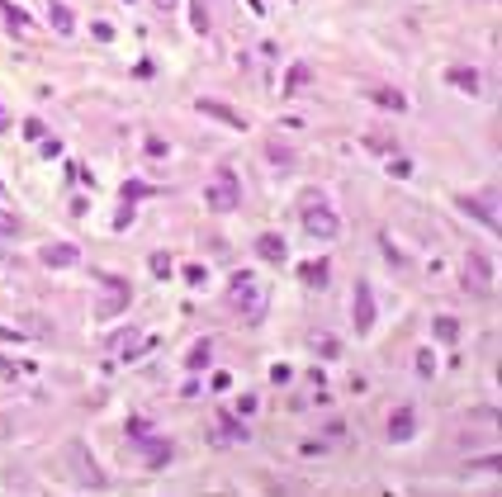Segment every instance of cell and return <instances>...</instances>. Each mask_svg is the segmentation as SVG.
<instances>
[{
  "instance_id": "6da1fadb",
  "label": "cell",
  "mask_w": 502,
  "mask_h": 497,
  "mask_svg": "<svg viewBox=\"0 0 502 497\" xmlns=\"http://www.w3.org/2000/svg\"><path fill=\"white\" fill-rule=\"evenodd\" d=\"M303 228H308V237H317V242H337V233H342V218L322 204L317 189L303 194Z\"/></svg>"
},
{
  "instance_id": "7a4b0ae2",
  "label": "cell",
  "mask_w": 502,
  "mask_h": 497,
  "mask_svg": "<svg viewBox=\"0 0 502 497\" xmlns=\"http://www.w3.org/2000/svg\"><path fill=\"white\" fill-rule=\"evenodd\" d=\"M66 464H71V474H76L81 488H110V479H105V469L91 460V450H86V440H66Z\"/></svg>"
},
{
  "instance_id": "3957f363",
  "label": "cell",
  "mask_w": 502,
  "mask_h": 497,
  "mask_svg": "<svg viewBox=\"0 0 502 497\" xmlns=\"http://www.w3.org/2000/svg\"><path fill=\"white\" fill-rule=\"evenodd\" d=\"M128 298H133L128 280L110 275V280H105V294H100V303H95V312H100V322H114V317H119V312L128 308Z\"/></svg>"
},
{
  "instance_id": "277c9868",
  "label": "cell",
  "mask_w": 502,
  "mask_h": 497,
  "mask_svg": "<svg viewBox=\"0 0 502 497\" xmlns=\"http://www.w3.org/2000/svg\"><path fill=\"white\" fill-rule=\"evenodd\" d=\"M237 204H242L237 175H233V166H223V171H218V180L209 185V209H218V214H233Z\"/></svg>"
},
{
  "instance_id": "5b68a950",
  "label": "cell",
  "mask_w": 502,
  "mask_h": 497,
  "mask_svg": "<svg viewBox=\"0 0 502 497\" xmlns=\"http://www.w3.org/2000/svg\"><path fill=\"white\" fill-rule=\"evenodd\" d=\"M147 337H142L138 327H119V332H110V337H105V356L110 360H128L133 356V351H147Z\"/></svg>"
},
{
  "instance_id": "8992f818",
  "label": "cell",
  "mask_w": 502,
  "mask_h": 497,
  "mask_svg": "<svg viewBox=\"0 0 502 497\" xmlns=\"http://www.w3.org/2000/svg\"><path fill=\"white\" fill-rule=\"evenodd\" d=\"M138 445H142V460H147V469H166V464H171V455H175V445L166 440V435H147V431H142V435H138Z\"/></svg>"
},
{
  "instance_id": "52a82bcc",
  "label": "cell",
  "mask_w": 502,
  "mask_h": 497,
  "mask_svg": "<svg viewBox=\"0 0 502 497\" xmlns=\"http://www.w3.org/2000/svg\"><path fill=\"white\" fill-rule=\"evenodd\" d=\"M488 284H493L488 261L479 256V251H469V256H465V289H469V294H488Z\"/></svg>"
},
{
  "instance_id": "ba28073f",
  "label": "cell",
  "mask_w": 502,
  "mask_h": 497,
  "mask_svg": "<svg viewBox=\"0 0 502 497\" xmlns=\"http://www.w3.org/2000/svg\"><path fill=\"white\" fill-rule=\"evenodd\" d=\"M228 303L242 308V312H256V308H261V289H256V280H251V275H237L233 289H228Z\"/></svg>"
},
{
  "instance_id": "9c48e42d",
  "label": "cell",
  "mask_w": 502,
  "mask_h": 497,
  "mask_svg": "<svg viewBox=\"0 0 502 497\" xmlns=\"http://www.w3.org/2000/svg\"><path fill=\"white\" fill-rule=\"evenodd\" d=\"M375 327V298H370V284H356V332L370 337Z\"/></svg>"
},
{
  "instance_id": "30bf717a",
  "label": "cell",
  "mask_w": 502,
  "mask_h": 497,
  "mask_svg": "<svg viewBox=\"0 0 502 497\" xmlns=\"http://www.w3.org/2000/svg\"><path fill=\"white\" fill-rule=\"evenodd\" d=\"M38 261L52 265V270H62V265H76V261H81V251L71 247V242H52V247L38 251Z\"/></svg>"
},
{
  "instance_id": "8fae6325",
  "label": "cell",
  "mask_w": 502,
  "mask_h": 497,
  "mask_svg": "<svg viewBox=\"0 0 502 497\" xmlns=\"http://www.w3.org/2000/svg\"><path fill=\"white\" fill-rule=\"evenodd\" d=\"M417 431V412L412 407H393L389 412V440H408Z\"/></svg>"
},
{
  "instance_id": "7c38bea8",
  "label": "cell",
  "mask_w": 502,
  "mask_h": 497,
  "mask_svg": "<svg viewBox=\"0 0 502 497\" xmlns=\"http://www.w3.org/2000/svg\"><path fill=\"white\" fill-rule=\"evenodd\" d=\"M199 114H209V119H218V124H228V128H247V119L237 114V109H228V105H218V100H199Z\"/></svg>"
},
{
  "instance_id": "4fadbf2b",
  "label": "cell",
  "mask_w": 502,
  "mask_h": 497,
  "mask_svg": "<svg viewBox=\"0 0 502 497\" xmlns=\"http://www.w3.org/2000/svg\"><path fill=\"white\" fill-rule=\"evenodd\" d=\"M370 105L393 109V114H408V95H398V90H389V86H379V90H370Z\"/></svg>"
},
{
  "instance_id": "5bb4252c",
  "label": "cell",
  "mask_w": 502,
  "mask_h": 497,
  "mask_svg": "<svg viewBox=\"0 0 502 497\" xmlns=\"http://www.w3.org/2000/svg\"><path fill=\"white\" fill-rule=\"evenodd\" d=\"M455 204H460V209H465L469 218H479V223H488V228H498V214H493V204L484 209V199H469V194H460Z\"/></svg>"
},
{
  "instance_id": "9a60e30c",
  "label": "cell",
  "mask_w": 502,
  "mask_h": 497,
  "mask_svg": "<svg viewBox=\"0 0 502 497\" xmlns=\"http://www.w3.org/2000/svg\"><path fill=\"white\" fill-rule=\"evenodd\" d=\"M445 81L465 86L469 95H484V81H479V71H469V66H450V71H445Z\"/></svg>"
},
{
  "instance_id": "2e32d148",
  "label": "cell",
  "mask_w": 502,
  "mask_h": 497,
  "mask_svg": "<svg viewBox=\"0 0 502 497\" xmlns=\"http://www.w3.org/2000/svg\"><path fill=\"white\" fill-rule=\"evenodd\" d=\"M256 251H261V261H275V265H280L284 261V237H275V233L256 237Z\"/></svg>"
},
{
  "instance_id": "e0dca14e",
  "label": "cell",
  "mask_w": 502,
  "mask_h": 497,
  "mask_svg": "<svg viewBox=\"0 0 502 497\" xmlns=\"http://www.w3.org/2000/svg\"><path fill=\"white\" fill-rule=\"evenodd\" d=\"M209 360H214V341H194L189 346V356H185V370H209Z\"/></svg>"
},
{
  "instance_id": "ac0fdd59",
  "label": "cell",
  "mask_w": 502,
  "mask_h": 497,
  "mask_svg": "<svg viewBox=\"0 0 502 497\" xmlns=\"http://www.w3.org/2000/svg\"><path fill=\"white\" fill-rule=\"evenodd\" d=\"M298 275H303V280L313 284V289H327V261H308V265H298Z\"/></svg>"
},
{
  "instance_id": "d6986e66",
  "label": "cell",
  "mask_w": 502,
  "mask_h": 497,
  "mask_svg": "<svg viewBox=\"0 0 502 497\" xmlns=\"http://www.w3.org/2000/svg\"><path fill=\"white\" fill-rule=\"evenodd\" d=\"M266 156L275 161V166H280V171H294V152H289L280 138H270V142H266Z\"/></svg>"
},
{
  "instance_id": "ffe728a7",
  "label": "cell",
  "mask_w": 502,
  "mask_h": 497,
  "mask_svg": "<svg viewBox=\"0 0 502 497\" xmlns=\"http://www.w3.org/2000/svg\"><path fill=\"white\" fill-rule=\"evenodd\" d=\"M0 15H5V24H10V29H29V24H33L29 10H19L15 0H0Z\"/></svg>"
},
{
  "instance_id": "44dd1931",
  "label": "cell",
  "mask_w": 502,
  "mask_h": 497,
  "mask_svg": "<svg viewBox=\"0 0 502 497\" xmlns=\"http://www.w3.org/2000/svg\"><path fill=\"white\" fill-rule=\"evenodd\" d=\"M308 341H313V351H317V356H327V360H337V356H342V341H337V337H327V332H313Z\"/></svg>"
},
{
  "instance_id": "7402d4cb",
  "label": "cell",
  "mask_w": 502,
  "mask_h": 497,
  "mask_svg": "<svg viewBox=\"0 0 502 497\" xmlns=\"http://www.w3.org/2000/svg\"><path fill=\"white\" fill-rule=\"evenodd\" d=\"M218 431H223V440H247V426L233 412H218Z\"/></svg>"
},
{
  "instance_id": "603a6c76",
  "label": "cell",
  "mask_w": 502,
  "mask_h": 497,
  "mask_svg": "<svg viewBox=\"0 0 502 497\" xmlns=\"http://www.w3.org/2000/svg\"><path fill=\"white\" fill-rule=\"evenodd\" d=\"M52 29H57V33H71V29H76V15L66 10L62 0H52Z\"/></svg>"
},
{
  "instance_id": "cb8c5ba5",
  "label": "cell",
  "mask_w": 502,
  "mask_h": 497,
  "mask_svg": "<svg viewBox=\"0 0 502 497\" xmlns=\"http://www.w3.org/2000/svg\"><path fill=\"white\" fill-rule=\"evenodd\" d=\"M431 332H436V341H455V337H460V322H455V317H436Z\"/></svg>"
},
{
  "instance_id": "d4e9b609",
  "label": "cell",
  "mask_w": 502,
  "mask_h": 497,
  "mask_svg": "<svg viewBox=\"0 0 502 497\" xmlns=\"http://www.w3.org/2000/svg\"><path fill=\"white\" fill-rule=\"evenodd\" d=\"M152 275H171V256H161V251H157V256H152Z\"/></svg>"
},
{
  "instance_id": "484cf974",
  "label": "cell",
  "mask_w": 502,
  "mask_h": 497,
  "mask_svg": "<svg viewBox=\"0 0 502 497\" xmlns=\"http://www.w3.org/2000/svg\"><path fill=\"white\" fill-rule=\"evenodd\" d=\"M303 81H308V66H294V71H289V90H298Z\"/></svg>"
},
{
  "instance_id": "4316f807",
  "label": "cell",
  "mask_w": 502,
  "mask_h": 497,
  "mask_svg": "<svg viewBox=\"0 0 502 497\" xmlns=\"http://www.w3.org/2000/svg\"><path fill=\"white\" fill-rule=\"evenodd\" d=\"M389 175H398V180H408V175H412V161H393V166H389Z\"/></svg>"
},
{
  "instance_id": "83f0119b",
  "label": "cell",
  "mask_w": 502,
  "mask_h": 497,
  "mask_svg": "<svg viewBox=\"0 0 502 497\" xmlns=\"http://www.w3.org/2000/svg\"><path fill=\"white\" fill-rule=\"evenodd\" d=\"M185 280L189 284H204V265H185Z\"/></svg>"
},
{
  "instance_id": "f1b7e54d",
  "label": "cell",
  "mask_w": 502,
  "mask_h": 497,
  "mask_svg": "<svg viewBox=\"0 0 502 497\" xmlns=\"http://www.w3.org/2000/svg\"><path fill=\"white\" fill-rule=\"evenodd\" d=\"M417 370H422V374H431V370H436V360H431V351H422V356H417Z\"/></svg>"
},
{
  "instance_id": "f546056e",
  "label": "cell",
  "mask_w": 502,
  "mask_h": 497,
  "mask_svg": "<svg viewBox=\"0 0 502 497\" xmlns=\"http://www.w3.org/2000/svg\"><path fill=\"white\" fill-rule=\"evenodd\" d=\"M365 147H375V152H393V142H389V138H365Z\"/></svg>"
},
{
  "instance_id": "4dcf8cb0",
  "label": "cell",
  "mask_w": 502,
  "mask_h": 497,
  "mask_svg": "<svg viewBox=\"0 0 502 497\" xmlns=\"http://www.w3.org/2000/svg\"><path fill=\"white\" fill-rule=\"evenodd\" d=\"M0 233H19V223L10 214H0Z\"/></svg>"
},
{
  "instance_id": "1f68e13d",
  "label": "cell",
  "mask_w": 502,
  "mask_h": 497,
  "mask_svg": "<svg viewBox=\"0 0 502 497\" xmlns=\"http://www.w3.org/2000/svg\"><path fill=\"white\" fill-rule=\"evenodd\" d=\"M157 10H161V15H171V10H180V0H157Z\"/></svg>"
},
{
  "instance_id": "d6a6232c",
  "label": "cell",
  "mask_w": 502,
  "mask_h": 497,
  "mask_svg": "<svg viewBox=\"0 0 502 497\" xmlns=\"http://www.w3.org/2000/svg\"><path fill=\"white\" fill-rule=\"evenodd\" d=\"M0 128H5V109H0Z\"/></svg>"
}]
</instances>
